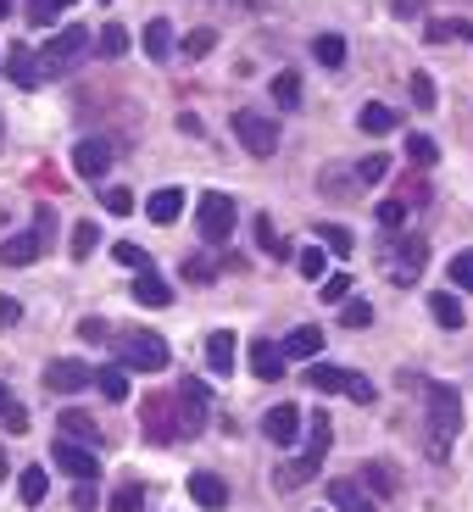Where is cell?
Wrapping results in <instances>:
<instances>
[{"mask_svg": "<svg viewBox=\"0 0 473 512\" xmlns=\"http://www.w3.org/2000/svg\"><path fill=\"white\" fill-rule=\"evenodd\" d=\"M418 384H423V401H429V457L440 462L462 429V396L457 384H440V379H418Z\"/></svg>", "mask_w": 473, "mask_h": 512, "instance_id": "1", "label": "cell"}, {"mask_svg": "<svg viewBox=\"0 0 473 512\" xmlns=\"http://www.w3.org/2000/svg\"><path fill=\"white\" fill-rule=\"evenodd\" d=\"M51 245H56V212L39 206L34 223H28L23 234L0 240V262H6V268H28V262H39V256H51Z\"/></svg>", "mask_w": 473, "mask_h": 512, "instance_id": "2", "label": "cell"}, {"mask_svg": "<svg viewBox=\"0 0 473 512\" xmlns=\"http://www.w3.org/2000/svg\"><path fill=\"white\" fill-rule=\"evenodd\" d=\"M384 273H390V284H401V290H412V284L423 279V262H429V240L423 234H396V240L379 251Z\"/></svg>", "mask_w": 473, "mask_h": 512, "instance_id": "3", "label": "cell"}, {"mask_svg": "<svg viewBox=\"0 0 473 512\" xmlns=\"http://www.w3.org/2000/svg\"><path fill=\"white\" fill-rule=\"evenodd\" d=\"M112 346H117V362L123 368H134V373H162L167 368V340L162 334H151V329H123V334H112Z\"/></svg>", "mask_w": 473, "mask_h": 512, "instance_id": "4", "label": "cell"}, {"mask_svg": "<svg viewBox=\"0 0 473 512\" xmlns=\"http://www.w3.org/2000/svg\"><path fill=\"white\" fill-rule=\"evenodd\" d=\"M329 435H334V429H329V412H312V440H307V451H301L295 462H284L279 474H273V485H279V490L307 485V479L323 468V457H329Z\"/></svg>", "mask_w": 473, "mask_h": 512, "instance_id": "5", "label": "cell"}, {"mask_svg": "<svg viewBox=\"0 0 473 512\" xmlns=\"http://www.w3.org/2000/svg\"><path fill=\"white\" fill-rule=\"evenodd\" d=\"M84 51H90V34H84V28H62V34H51V45L39 51V78L73 73V67L84 62Z\"/></svg>", "mask_w": 473, "mask_h": 512, "instance_id": "6", "label": "cell"}, {"mask_svg": "<svg viewBox=\"0 0 473 512\" xmlns=\"http://www.w3.org/2000/svg\"><path fill=\"white\" fill-rule=\"evenodd\" d=\"M307 384L323 390V396H351V401H373V384L362 379L357 368H340V362H312Z\"/></svg>", "mask_w": 473, "mask_h": 512, "instance_id": "7", "label": "cell"}, {"mask_svg": "<svg viewBox=\"0 0 473 512\" xmlns=\"http://www.w3.org/2000/svg\"><path fill=\"white\" fill-rule=\"evenodd\" d=\"M179 418H173V429H179V440H195L206 429V412H212V390H206L201 379H179Z\"/></svg>", "mask_w": 473, "mask_h": 512, "instance_id": "8", "label": "cell"}, {"mask_svg": "<svg viewBox=\"0 0 473 512\" xmlns=\"http://www.w3.org/2000/svg\"><path fill=\"white\" fill-rule=\"evenodd\" d=\"M234 134H240V145L251 156H273V151H279V123L262 117L256 106H240V112H234Z\"/></svg>", "mask_w": 473, "mask_h": 512, "instance_id": "9", "label": "cell"}, {"mask_svg": "<svg viewBox=\"0 0 473 512\" xmlns=\"http://www.w3.org/2000/svg\"><path fill=\"white\" fill-rule=\"evenodd\" d=\"M234 218H240V212H234V201L229 195H201V212H195V229H201V240L206 245H223L234 234Z\"/></svg>", "mask_w": 473, "mask_h": 512, "instance_id": "10", "label": "cell"}, {"mask_svg": "<svg viewBox=\"0 0 473 512\" xmlns=\"http://www.w3.org/2000/svg\"><path fill=\"white\" fill-rule=\"evenodd\" d=\"M51 457H56V468H62L73 485H95V479H101V457H95L90 446H78V440H56Z\"/></svg>", "mask_w": 473, "mask_h": 512, "instance_id": "11", "label": "cell"}, {"mask_svg": "<svg viewBox=\"0 0 473 512\" xmlns=\"http://www.w3.org/2000/svg\"><path fill=\"white\" fill-rule=\"evenodd\" d=\"M117 145L112 140H78L73 145V167H78V179H101L106 167H112Z\"/></svg>", "mask_w": 473, "mask_h": 512, "instance_id": "12", "label": "cell"}, {"mask_svg": "<svg viewBox=\"0 0 473 512\" xmlns=\"http://www.w3.org/2000/svg\"><path fill=\"white\" fill-rule=\"evenodd\" d=\"M45 384H51L56 396H73V390H84V384H95V368H84V362L62 357V362H51V368H45Z\"/></svg>", "mask_w": 473, "mask_h": 512, "instance_id": "13", "label": "cell"}, {"mask_svg": "<svg viewBox=\"0 0 473 512\" xmlns=\"http://www.w3.org/2000/svg\"><path fill=\"white\" fill-rule=\"evenodd\" d=\"M262 435H268L273 446H295V435H301V412H295L290 401L268 407V418H262Z\"/></svg>", "mask_w": 473, "mask_h": 512, "instance_id": "14", "label": "cell"}, {"mask_svg": "<svg viewBox=\"0 0 473 512\" xmlns=\"http://www.w3.org/2000/svg\"><path fill=\"white\" fill-rule=\"evenodd\" d=\"M0 62H6V78H12L17 90H39V84H45V78H39V56L28 51V45H12Z\"/></svg>", "mask_w": 473, "mask_h": 512, "instance_id": "15", "label": "cell"}, {"mask_svg": "<svg viewBox=\"0 0 473 512\" xmlns=\"http://www.w3.org/2000/svg\"><path fill=\"white\" fill-rule=\"evenodd\" d=\"M190 501L206 512H223L229 507V485H223L218 474H190Z\"/></svg>", "mask_w": 473, "mask_h": 512, "instance_id": "16", "label": "cell"}, {"mask_svg": "<svg viewBox=\"0 0 473 512\" xmlns=\"http://www.w3.org/2000/svg\"><path fill=\"white\" fill-rule=\"evenodd\" d=\"M334 512H373V496L362 490V479H329Z\"/></svg>", "mask_w": 473, "mask_h": 512, "instance_id": "17", "label": "cell"}, {"mask_svg": "<svg viewBox=\"0 0 473 512\" xmlns=\"http://www.w3.org/2000/svg\"><path fill=\"white\" fill-rule=\"evenodd\" d=\"M140 418H145V435H151V440H173V435H179V429H173V401H167V396H145Z\"/></svg>", "mask_w": 473, "mask_h": 512, "instance_id": "18", "label": "cell"}, {"mask_svg": "<svg viewBox=\"0 0 473 512\" xmlns=\"http://www.w3.org/2000/svg\"><path fill=\"white\" fill-rule=\"evenodd\" d=\"M251 373H256L262 384L284 379V351L273 346V340H256V346H251Z\"/></svg>", "mask_w": 473, "mask_h": 512, "instance_id": "19", "label": "cell"}, {"mask_svg": "<svg viewBox=\"0 0 473 512\" xmlns=\"http://www.w3.org/2000/svg\"><path fill=\"white\" fill-rule=\"evenodd\" d=\"M279 351H284V357H295V362H312L323 351V329H318V323H301V329H295Z\"/></svg>", "mask_w": 473, "mask_h": 512, "instance_id": "20", "label": "cell"}, {"mask_svg": "<svg viewBox=\"0 0 473 512\" xmlns=\"http://www.w3.org/2000/svg\"><path fill=\"white\" fill-rule=\"evenodd\" d=\"M145 212H151V223H162V229H167V223H179V212H184V190H179V184H167V190H156Z\"/></svg>", "mask_w": 473, "mask_h": 512, "instance_id": "21", "label": "cell"}, {"mask_svg": "<svg viewBox=\"0 0 473 512\" xmlns=\"http://www.w3.org/2000/svg\"><path fill=\"white\" fill-rule=\"evenodd\" d=\"M140 39H145V56H151V62H167V56H173V23H167V17H151Z\"/></svg>", "mask_w": 473, "mask_h": 512, "instance_id": "22", "label": "cell"}, {"mask_svg": "<svg viewBox=\"0 0 473 512\" xmlns=\"http://www.w3.org/2000/svg\"><path fill=\"white\" fill-rule=\"evenodd\" d=\"M134 301H140V307H167V301H173V284L156 279V273L145 268L140 279H134Z\"/></svg>", "mask_w": 473, "mask_h": 512, "instance_id": "23", "label": "cell"}, {"mask_svg": "<svg viewBox=\"0 0 473 512\" xmlns=\"http://www.w3.org/2000/svg\"><path fill=\"white\" fill-rule=\"evenodd\" d=\"M206 362H212V373H234V334L218 329V334H206Z\"/></svg>", "mask_w": 473, "mask_h": 512, "instance_id": "24", "label": "cell"}, {"mask_svg": "<svg viewBox=\"0 0 473 512\" xmlns=\"http://www.w3.org/2000/svg\"><path fill=\"white\" fill-rule=\"evenodd\" d=\"M17 496H23V507H39V501L51 496V474L45 468H23L17 474Z\"/></svg>", "mask_w": 473, "mask_h": 512, "instance_id": "25", "label": "cell"}, {"mask_svg": "<svg viewBox=\"0 0 473 512\" xmlns=\"http://www.w3.org/2000/svg\"><path fill=\"white\" fill-rule=\"evenodd\" d=\"M362 490H368L373 501L396 496V468H390V462H368V468H362Z\"/></svg>", "mask_w": 473, "mask_h": 512, "instance_id": "26", "label": "cell"}, {"mask_svg": "<svg viewBox=\"0 0 473 512\" xmlns=\"http://www.w3.org/2000/svg\"><path fill=\"white\" fill-rule=\"evenodd\" d=\"M429 318H435L440 329H462V301L451 290H435L429 295Z\"/></svg>", "mask_w": 473, "mask_h": 512, "instance_id": "27", "label": "cell"}, {"mask_svg": "<svg viewBox=\"0 0 473 512\" xmlns=\"http://www.w3.org/2000/svg\"><path fill=\"white\" fill-rule=\"evenodd\" d=\"M62 440H84V446H95V440H101V429H95V418L90 412H62Z\"/></svg>", "mask_w": 473, "mask_h": 512, "instance_id": "28", "label": "cell"}, {"mask_svg": "<svg viewBox=\"0 0 473 512\" xmlns=\"http://www.w3.org/2000/svg\"><path fill=\"white\" fill-rule=\"evenodd\" d=\"M323 195L351 201V195H357V173H346V167H323Z\"/></svg>", "mask_w": 473, "mask_h": 512, "instance_id": "29", "label": "cell"}, {"mask_svg": "<svg viewBox=\"0 0 473 512\" xmlns=\"http://www.w3.org/2000/svg\"><path fill=\"white\" fill-rule=\"evenodd\" d=\"M106 507H112V512H140L145 507V485H140V479H123V485L112 490V501H106Z\"/></svg>", "mask_w": 473, "mask_h": 512, "instance_id": "30", "label": "cell"}, {"mask_svg": "<svg viewBox=\"0 0 473 512\" xmlns=\"http://www.w3.org/2000/svg\"><path fill=\"white\" fill-rule=\"evenodd\" d=\"M312 56H318L323 67H346V39H340V34H318V39H312Z\"/></svg>", "mask_w": 473, "mask_h": 512, "instance_id": "31", "label": "cell"}, {"mask_svg": "<svg viewBox=\"0 0 473 512\" xmlns=\"http://www.w3.org/2000/svg\"><path fill=\"white\" fill-rule=\"evenodd\" d=\"M318 245L329 256H351V245H357V240H351V229H340V223H318Z\"/></svg>", "mask_w": 473, "mask_h": 512, "instance_id": "32", "label": "cell"}, {"mask_svg": "<svg viewBox=\"0 0 473 512\" xmlns=\"http://www.w3.org/2000/svg\"><path fill=\"white\" fill-rule=\"evenodd\" d=\"M273 101H279V112H295V106H301V78H295L290 67L273 78Z\"/></svg>", "mask_w": 473, "mask_h": 512, "instance_id": "33", "label": "cell"}, {"mask_svg": "<svg viewBox=\"0 0 473 512\" xmlns=\"http://www.w3.org/2000/svg\"><path fill=\"white\" fill-rule=\"evenodd\" d=\"M295 268H301V279H323L329 251H323V245H301V251H295Z\"/></svg>", "mask_w": 473, "mask_h": 512, "instance_id": "34", "label": "cell"}, {"mask_svg": "<svg viewBox=\"0 0 473 512\" xmlns=\"http://www.w3.org/2000/svg\"><path fill=\"white\" fill-rule=\"evenodd\" d=\"M357 123H362V134H390V128H396V112L373 101V106H362V117H357Z\"/></svg>", "mask_w": 473, "mask_h": 512, "instance_id": "35", "label": "cell"}, {"mask_svg": "<svg viewBox=\"0 0 473 512\" xmlns=\"http://www.w3.org/2000/svg\"><path fill=\"white\" fill-rule=\"evenodd\" d=\"M95 384H101L106 401H128V373L123 368H95Z\"/></svg>", "mask_w": 473, "mask_h": 512, "instance_id": "36", "label": "cell"}, {"mask_svg": "<svg viewBox=\"0 0 473 512\" xmlns=\"http://www.w3.org/2000/svg\"><path fill=\"white\" fill-rule=\"evenodd\" d=\"M67 251H73L78 262H84V256H95V251H101V229H95V223H78L73 240H67Z\"/></svg>", "mask_w": 473, "mask_h": 512, "instance_id": "37", "label": "cell"}, {"mask_svg": "<svg viewBox=\"0 0 473 512\" xmlns=\"http://www.w3.org/2000/svg\"><path fill=\"white\" fill-rule=\"evenodd\" d=\"M423 39H429V45H440V39H468L473 45V23H429Z\"/></svg>", "mask_w": 473, "mask_h": 512, "instance_id": "38", "label": "cell"}, {"mask_svg": "<svg viewBox=\"0 0 473 512\" xmlns=\"http://www.w3.org/2000/svg\"><path fill=\"white\" fill-rule=\"evenodd\" d=\"M407 156H412L418 167H435V162H440V145L429 140V134H412V140H407Z\"/></svg>", "mask_w": 473, "mask_h": 512, "instance_id": "39", "label": "cell"}, {"mask_svg": "<svg viewBox=\"0 0 473 512\" xmlns=\"http://www.w3.org/2000/svg\"><path fill=\"white\" fill-rule=\"evenodd\" d=\"M446 279L457 284V290H473V251H457V256H451Z\"/></svg>", "mask_w": 473, "mask_h": 512, "instance_id": "40", "label": "cell"}, {"mask_svg": "<svg viewBox=\"0 0 473 512\" xmlns=\"http://www.w3.org/2000/svg\"><path fill=\"white\" fill-rule=\"evenodd\" d=\"M184 279L212 284V279H218V256H190V262H184Z\"/></svg>", "mask_w": 473, "mask_h": 512, "instance_id": "41", "label": "cell"}, {"mask_svg": "<svg viewBox=\"0 0 473 512\" xmlns=\"http://www.w3.org/2000/svg\"><path fill=\"white\" fill-rule=\"evenodd\" d=\"M390 173V156H362L357 162V184H379Z\"/></svg>", "mask_w": 473, "mask_h": 512, "instance_id": "42", "label": "cell"}, {"mask_svg": "<svg viewBox=\"0 0 473 512\" xmlns=\"http://www.w3.org/2000/svg\"><path fill=\"white\" fill-rule=\"evenodd\" d=\"M101 51H106V56H123V51H128V28H123V23H106V28H101Z\"/></svg>", "mask_w": 473, "mask_h": 512, "instance_id": "43", "label": "cell"}, {"mask_svg": "<svg viewBox=\"0 0 473 512\" xmlns=\"http://www.w3.org/2000/svg\"><path fill=\"white\" fill-rule=\"evenodd\" d=\"M379 223L401 234V223H407V201H396V195H390V201H379Z\"/></svg>", "mask_w": 473, "mask_h": 512, "instance_id": "44", "label": "cell"}, {"mask_svg": "<svg viewBox=\"0 0 473 512\" xmlns=\"http://www.w3.org/2000/svg\"><path fill=\"white\" fill-rule=\"evenodd\" d=\"M412 101H418L423 112H429V106H440L435 101V78H429V73H412Z\"/></svg>", "mask_w": 473, "mask_h": 512, "instance_id": "45", "label": "cell"}, {"mask_svg": "<svg viewBox=\"0 0 473 512\" xmlns=\"http://www.w3.org/2000/svg\"><path fill=\"white\" fill-rule=\"evenodd\" d=\"M212 45H218V34H212V28H195V34H184V56H206Z\"/></svg>", "mask_w": 473, "mask_h": 512, "instance_id": "46", "label": "cell"}, {"mask_svg": "<svg viewBox=\"0 0 473 512\" xmlns=\"http://www.w3.org/2000/svg\"><path fill=\"white\" fill-rule=\"evenodd\" d=\"M351 295V273H323V301H346Z\"/></svg>", "mask_w": 473, "mask_h": 512, "instance_id": "47", "label": "cell"}, {"mask_svg": "<svg viewBox=\"0 0 473 512\" xmlns=\"http://www.w3.org/2000/svg\"><path fill=\"white\" fill-rule=\"evenodd\" d=\"M256 245H262L268 256H284V240L273 234V223H268V218H256Z\"/></svg>", "mask_w": 473, "mask_h": 512, "instance_id": "48", "label": "cell"}, {"mask_svg": "<svg viewBox=\"0 0 473 512\" xmlns=\"http://www.w3.org/2000/svg\"><path fill=\"white\" fill-rule=\"evenodd\" d=\"M101 206H106V212H117V218H128V212H134V195H128V190H101Z\"/></svg>", "mask_w": 473, "mask_h": 512, "instance_id": "49", "label": "cell"}, {"mask_svg": "<svg viewBox=\"0 0 473 512\" xmlns=\"http://www.w3.org/2000/svg\"><path fill=\"white\" fill-rule=\"evenodd\" d=\"M112 256H117V262H123V268H140V273H145V268H151V256H145V251H140V245H128V240H123V245H117V251H112Z\"/></svg>", "mask_w": 473, "mask_h": 512, "instance_id": "50", "label": "cell"}, {"mask_svg": "<svg viewBox=\"0 0 473 512\" xmlns=\"http://www.w3.org/2000/svg\"><path fill=\"white\" fill-rule=\"evenodd\" d=\"M28 23H34V28H51V23H56V6H51V0H28Z\"/></svg>", "mask_w": 473, "mask_h": 512, "instance_id": "51", "label": "cell"}, {"mask_svg": "<svg viewBox=\"0 0 473 512\" xmlns=\"http://www.w3.org/2000/svg\"><path fill=\"white\" fill-rule=\"evenodd\" d=\"M368 323H373L368 301H346V329H368Z\"/></svg>", "mask_w": 473, "mask_h": 512, "instance_id": "52", "label": "cell"}, {"mask_svg": "<svg viewBox=\"0 0 473 512\" xmlns=\"http://www.w3.org/2000/svg\"><path fill=\"white\" fill-rule=\"evenodd\" d=\"M12 323H23V301L0 295V329H12Z\"/></svg>", "mask_w": 473, "mask_h": 512, "instance_id": "53", "label": "cell"}, {"mask_svg": "<svg viewBox=\"0 0 473 512\" xmlns=\"http://www.w3.org/2000/svg\"><path fill=\"white\" fill-rule=\"evenodd\" d=\"M78 334H84V340H112V329H106V318H84V323H78Z\"/></svg>", "mask_w": 473, "mask_h": 512, "instance_id": "54", "label": "cell"}, {"mask_svg": "<svg viewBox=\"0 0 473 512\" xmlns=\"http://www.w3.org/2000/svg\"><path fill=\"white\" fill-rule=\"evenodd\" d=\"M73 507H78V512L101 507V496H95V485H73Z\"/></svg>", "mask_w": 473, "mask_h": 512, "instance_id": "55", "label": "cell"}, {"mask_svg": "<svg viewBox=\"0 0 473 512\" xmlns=\"http://www.w3.org/2000/svg\"><path fill=\"white\" fill-rule=\"evenodd\" d=\"M407 206H429V184L423 179H407Z\"/></svg>", "mask_w": 473, "mask_h": 512, "instance_id": "56", "label": "cell"}, {"mask_svg": "<svg viewBox=\"0 0 473 512\" xmlns=\"http://www.w3.org/2000/svg\"><path fill=\"white\" fill-rule=\"evenodd\" d=\"M12 412H17V396L6 390V384H0V418H12Z\"/></svg>", "mask_w": 473, "mask_h": 512, "instance_id": "57", "label": "cell"}, {"mask_svg": "<svg viewBox=\"0 0 473 512\" xmlns=\"http://www.w3.org/2000/svg\"><path fill=\"white\" fill-rule=\"evenodd\" d=\"M423 12V0H396V17H418Z\"/></svg>", "mask_w": 473, "mask_h": 512, "instance_id": "58", "label": "cell"}, {"mask_svg": "<svg viewBox=\"0 0 473 512\" xmlns=\"http://www.w3.org/2000/svg\"><path fill=\"white\" fill-rule=\"evenodd\" d=\"M6 474H12V462H6V451H0V479H6Z\"/></svg>", "mask_w": 473, "mask_h": 512, "instance_id": "59", "label": "cell"}, {"mask_svg": "<svg viewBox=\"0 0 473 512\" xmlns=\"http://www.w3.org/2000/svg\"><path fill=\"white\" fill-rule=\"evenodd\" d=\"M6 17H12V0H0V23H6Z\"/></svg>", "mask_w": 473, "mask_h": 512, "instance_id": "60", "label": "cell"}, {"mask_svg": "<svg viewBox=\"0 0 473 512\" xmlns=\"http://www.w3.org/2000/svg\"><path fill=\"white\" fill-rule=\"evenodd\" d=\"M51 6H56V12H62V6H73V0H51Z\"/></svg>", "mask_w": 473, "mask_h": 512, "instance_id": "61", "label": "cell"}]
</instances>
